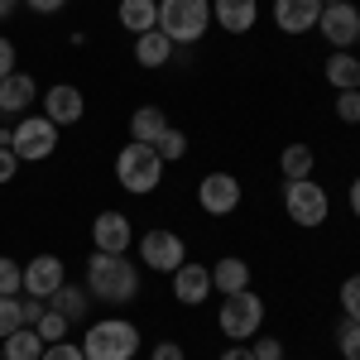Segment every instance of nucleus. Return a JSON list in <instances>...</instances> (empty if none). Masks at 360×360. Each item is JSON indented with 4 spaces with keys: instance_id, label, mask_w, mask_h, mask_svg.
<instances>
[{
    "instance_id": "nucleus-1",
    "label": "nucleus",
    "mask_w": 360,
    "mask_h": 360,
    "mask_svg": "<svg viewBox=\"0 0 360 360\" xmlns=\"http://www.w3.org/2000/svg\"><path fill=\"white\" fill-rule=\"evenodd\" d=\"M86 293L91 303H111V307H125L139 298V269L125 259V255H91L86 259Z\"/></svg>"
},
{
    "instance_id": "nucleus-2",
    "label": "nucleus",
    "mask_w": 360,
    "mask_h": 360,
    "mask_svg": "<svg viewBox=\"0 0 360 360\" xmlns=\"http://www.w3.org/2000/svg\"><path fill=\"white\" fill-rule=\"evenodd\" d=\"M115 178H120V188H125V193L149 197L159 183H164V159L154 154V144L130 139V144L115 154Z\"/></svg>"
},
{
    "instance_id": "nucleus-3",
    "label": "nucleus",
    "mask_w": 360,
    "mask_h": 360,
    "mask_svg": "<svg viewBox=\"0 0 360 360\" xmlns=\"http://www.w3.org/2000/svg\"><path fill=\"white\" fill-rule=\"evenodd\" d=\"M82 356L86 360H135L139 356V327L125 322V317L91 322V332L82 336Z\"/></svg>"
},
{
    "instance_id": "nucleus-4",
    "label": "nucleus",
    "mask_w": 360,
    "mask_h": 360,
    "mask_svg": "<svg viewBox=\"0 0 360 360\" xmlns=\"http://www.w3.org/2000/svg\"><path fill=\"white\" fill-rule=\"evenodd\" d=\"M212 25V0H159V29L173 39V49H193Z\"/></svg>"
},
{
    "instance_id": "nucleus-5",
    "label": "nucleus",
    "mask_w": 360,
    "mask_h": 360,
    "mask_svg": "<svg viewBox=\"0 0 360 360\" xmlns=\"http://www.w3.org/2000/svg\"><path fill=\"white\" fill-rule=\"evenodd\" d=\"M217 327L226 332V341H231V346H240V341H255V336H259V327H264V298H259L255 288L226 293Z\"/></svg>"
},
{
    "instance_id": "nucleus-6",
    "label": "nucleus",
    "mask_w": 360,
    "mask_h": 360,
    "mask_svg": "<svg viewBox=\"0 0 360 360\" xmlns=\"http://www.w3.org/2000/svg\"><path fill=\"white\" fill-rule=\"evenodd\" d=\"M283 212H288V221H293V226L317 231V226L332 217V197H327V188H322V183L298 178V183H283Z\"/></svg>"
},
{
    "instance_id": "nucleus-7",
    "label": "nucleus",
    "mask_w": 360,
    "mask_h": 360,
    "mask_svg": "<svg viewBox=\"0 0 360 360\" xmlns=\"http://www.w3.org/2000/svg\"><path fill=\"white\" fill-rule=\"evenodd\" d=\"M10 149H15L20 164H44V159H53V149H58V125L44 111L20 115V125L10 130Z\"/></svg>"
},
{
    "instance_id": "nucleus-8",
    "label": "nucleus",
    "mask_w": 360,
    "mask_h": 360,
    "mask_svg": "<svg viewBox=\"0 0 360 360\" xmlns=\"http://www.w3.org/2000/svg\"><path fill=\"white\" fill-rule=\"evenodd\" d=\"M317 29H322V39L332 44V49H356L360 44V10L351 0H336V5H322V15H317Z\"/></svg>"
},
{
    "instance_id": "nucleus-9",
    "label": "nucleus",
    "mask_w": 360,
    "mask_h": 360,
    "mask_svg": "<svg viewBox=\"0 0 360 360\" xmlns=\"http://www.w3.org/2000/svg\"><path fill=\"white\" fill-rule=\"evenodd\" d=\"M197 207L207 217H231L240 207V178L236 173H207L197 183Z\"/></svg>"
},
{
    "instance_id": "nucleus-10",
    "label": "nucleus",
    "mask_w": 360,
    "mask_h": 360,
    "mask_svg": "<svg viewBox=\"0 0 360 360\" xmlns=\"http://www.w3.org/2000/svg\"><path fill=\"white\" fill-rule=\"evenodd\" d=\"M139 259H144L154 274H173V269L188 259V250H183V240H178L173 231H144V236H139Z\"/></svg>"
},
{
    "instance_id": "nucleus-11",
    "label": "nucleus",
    "mask_w": 360,
    "mask_h": 360,
    "mask_svg": "<svg viewBox=\"0 0 360 360\" xmlns=\"http://www.w3.org/2000/svg\"><path fill=\"white\" fill-rule=\"evenodd\" d=\"M91 240L101 255H125V250L135 245V226L125 212H101L96 221H91Z\"/></svg>"
},
{
    "instance_id": "nucleus-12",
    "label": "nucleus",
    "mask_w": 360,
    "mask_h": 360,
    "mask_svg": "<svg viewBox=\"0 0 360 360\" xmlns=\"http://www.w3.org/2000/svg\"><path fill=\"white\" fill-rule=\"evenodd\" d=\"M63 283H68V274H63V259L58 255H34L25 264V293L29 298H53Z\"/></svg>"
},
{
    "instance_id": "nucleus-13",
    "label": "nucleus",
    "mask_w": 360,
    "mask_h": 360,
    "mask_svg": "<svg viewBox=\"0 0 360 360\" xmlns=\"http://www.w3.org/2000/svg\"><path fill=\"white\" fill-rule=\"evenodd\" d=\"M173 298L188 303V307L207 303V298H212V269L197 264V259H183V264L173 269Z\"/></svg>"
},
{
    "instance_id": "nucleus-14",
    "label": "nucleus",
    "mask_w": 360,
    "mask_h": 360,
    "mask_svg": "<svg viewBox=\"0 0 360 360\" xmlns=\"http://www.w3.org/2000/svg\"><path fill=\"white\" fill-rule=\"evenodd\" d=\"M82 111H86V101H82V91H77V86L58 82V86H49V91H44V115L53 120L58 130H63V125H77V120H82Z\"/></svg>"
},
{
    "instance_id": "nucleus-15",
    "label": "nucleus",
    "mask_w": 360,
    "mask_h": 360,
    "mask_svg": "<svg viewBox=\"0 0 360 360\" xmlns=\"http://www.w3.org/2000/svg\"><path fill=\"white\" fill-rule=\"evenodd\" d=\"M317 15H322V0H274V25L283 34H307L317 29Z\"/></svg>"
},
{
    "instance_id": "nucleus-16",
    "label": "nucleus",
    "mask_w": 360,
    "mask_h": 360,
    "mask_svg": "<svg viewBox=\"0 0 360 360\" xmlns=\"http://www.w3.org/2000/svg\"><path fill=\"white\" fill-rule=\"evenodd\" d=\"M212 20L226 34H250L259 20V0H212Z\"/></svg>"
},
{
    "instance_id": "nucleus-17",
    "label": "nucleus",
    "mask_w": 360,
    "mask_h": 360,
    "mask_svg": "<svg viewBox=\"0 0 360 360\" xmlns=\"http://www.w3.org/2000/svg\"><path fill=\"white\" fill-rule=\"evenodd\" d=\"M240 288H250V264L240 259V255H226V259H217L212 264V293H240Z\"/></svg>"
},
{
    "instance_id": "nucleus-18",
    "label": "nucleus",
    "mask_w": 360,
    "mask_h": 360,
    "mask_svg": "<svg viewBox=\"0 0 360 360\" xmlns=\"http://www.w3.org/2000/svg\"><path fill=\"white\" fill-rule=\"evenodd\" d=\"M29 106H34V77L10 72V77L0 82V115H25Z\"/></svg>"
},
{
    "instance_id": "nucleus-19",
    "label": "nucleus",
    "mask_w": 360,
    "mask_h": 360,
    "mask_svg": "<svg viewBox=\"0 0 360 360\" xmlns=\"http://www.w3.org/2000/svg\"><path fill=\"white\" fill-rule=\"evenodd\" d=\"M120 29H130V34H149V29H159V0H120Z\"/></svg>"
},
{
    "instance_id": "nucleus-20",
    "label": "nucleus",
    "mask_w": 360,
    "mask_h": 360,
    "mask_svg": "<svg viewBox=\"0 0 360 360\" xmlns=\"http://www.w3.org/2000/svg\"><path fill=\"white\" fill-rule=\"evenodd\" d=\"M327 82L336 86V91H360V58L346 53V49H332V58H327Z\"/></svg>"
},
{
    "instance_id": "nucleus-21",
    "label": "nucleus",
    "mask_w": 360,
    "mask_h": 360,
    "mask_svg": "<svg viewBox=\"0 0 360 360\" xmlns=\"http://www.w3.org/2000/svg\"><path fill=\"white\" fill-rule=\"evenodd\" d=\"M168 58H173V39H168L164 29H149V34L135 39V63L139 68H168Z\"/></svg>"
},
{
    "instance_id": "nucleus-22",
    "label": "nucleus",
    "mask_w": 360,
    "mask_h": 360,
    "mask_svg": "<svg viewBox=\"0 0 360 360\" xmlns=\"http://www.w3.org/2000/svg\"><path fill=\"white\" fill-rule=\"evenodd\" d=\"M49 307H53V312H63L68 322H82L86 307H91V293H86V283H82V288H77V283H63L53 298H49Z\"/></svg>"
},
{
    "instance_id": "nucleus-23",
    "label": "nucleus",
    "mask_w": 360,
    "mask_h": 360,
    "mask_svg": "<svg viewBox=\"0 0 360 360\" xmlns=\"http://www.w3.org/2000/svg\"><path fill=\"white\" fill-rule=\"evenodd\" d=\"M164 130H168L164 106H139V111L130 115V139H139V144H154Z\"/></svg>"
},
{
    "instance_id": "nucleus-24",
    "label": "nucleus",
    "mask_w": 360,
    "mask_h": 360,
    "mask_svg": "<svg viewBox=\"0 0 360 360\" xmlns=\"http://www.w3.org/2000/svg\"><path fill=\"white\" fill-rule=\"evenodd\" d=\"M0 351H5V360H39L44 356V336L34 327H20V332H10L0 341Z\"/></svg>"
},
{
    "instance_id": "nucleus-25",
    "label": "nucleus",
    "mask_w": 360,
    "mask_h": 360,
    "mask_svg": "<svg viewBox=\"0 0 360 360\" xmlns=\"http://www.w3.org/2000/svg\"><path fill=\"white\" fill-rule=\"evenodd\" d=\"M312 164H317V154H312L307 144H288V149L278 154V168H283V183H298V178H312Z\"/></svg>"
},
{
    "instance_id": "nucleus-26",
    "label": "nucleus",
    "mask_w": 360,
    "mask_h": 360,
    "mask_svg": "<svg viewBox=\"0 0 360 360\" xmlns=\"http://www.w3.org/2000/svg\"><path fill=\"white\" fill-rule=\"evenodd\" d=\"M154 154H159V159H164V164H178V159H183V154H188V135H183V130H178V125H168L164 135L154 139Z\"/></svg>"
},
{
    "instance_id": "nucleus-27",
    "label": "nucleus",
    "mask_w": 360,
    "mask_h": 360,
    "mask_svg": "<svg viewBox=\"0 0 360 360\" xmlns=\"http://www.w3.org/2000/svg\"><path fill=\"white\" fill-rule=\"evenodd\" d=\"M68 327H72V322H68L63 312H53V307H49V312L39 317V327H34V332L44 336V346H53V341H68Z\"/></svg>"
},
{
    "instance_id": "nucleus-28",
    "label": "nucleus",
    "mask_w": 360,
    "mask_h": 360,
    "mask_svg": "<svg viewBox=\"0 0 360 360\" xmlns=\"http://www.w3.org/2000/svg\"><path fill=\"white\" fill-rule=\"evenodd\" d=\"M20 293H25V269L0 255V298H20Z\"/></svg>"
},
{
    "instance_id": "nucleus-29",
    "label": "nucleus",
    "mask_w": 360,
    "mask_h": 360,
    "mask_svg": "<svg viewBox=\"0 0 360 360\" xmlns=\"http://www.w3.org/2000/svg\"><path fill=\"white\" fill-rule=\"evenodd\" d=\"M336 346L346 360H360V322H341L336 327Z\"/></svg>"
},
{
    "instance_id": "nucleus-30",
    "label": "nucleus",
    "mask_w": 360,
    "mask_h": 360,
    "mask_svg": "<svg viewBox=\"0 0 360 360\" xmlns=\"http://www.w3.org/2000/svg\"><path fill=\"white\" fill-rule=\"evenodd\" d=\"M25 327V317H20V298H0V341L10 332H20Z\"/></svg>"
},
{
    "instance_id": "nucleus-31",
    "label": "nucleus",
    "mask_w": 360,
    "mask_h": 360,
    "mask_svg": "<svg viewBox=\"0 0 360 360\" xmlns=\"http://www.w3.org/2000/svg\"><path fill=\"white\" fill-rule=\"evenodd\" d=\"M341 307H346V322H360V274L341 283Z\"/></svg>"
},
{
    "instance_id": "nucleus-32",
    "label": "nucleus",
    "mask_w": 360,
    "mask_h": 360,
    "mask_svg": "<svg viewBox=\"0 0 360 360\" xmlns=\"http://www.w3.org/2000/svg\"><path fill=\"white\" fill-rule=\"evenodd\" d=\"M336 120L360 125V91H336Z\"/></svg>"
},
{
    "instance_id": "nucleus-33",
    "label": "nucleus",
    "mask_w": 360,
    "mask_h": 360,
    "mask_svg": "<svg viewBox=\"0 0 360 360\" xmlns=\"http://www.w3.org/2000/svg\"><path fill=\"white\" fill-rule=\"evenodd\" d=\"M255 360H283V341L278 336H255Z\"/></svg>"
},
{
    "instance_id": "nucleus-34",
    "label": "nucleus",
    "mask_w": 360,
    "mask_h": 360,
    "mask_svg": "<svg viewBox=\"0 0 360 360\" xmlns=\"http://www.w3.org/2000/svg\"><path fill=\"white\" fill-rule=\"evenodd\" d=\"M49 312V298H20V317H25V327H39V317Z\"/></svg>"
},
{
    "instance_id": "nucleus-35",
    "label": "nucleus",
    "mask_w": 360,
    "mask_h": 360,
    "mask_svg": "<svg viewBox=\"0 0 360 360\" xmlns=\"http://www.w3.org/2000/svg\"><path fill=\"white\" fill-rule=\"evenodd\" d=\"M39 360H86V356H82V346H72V341H53V346H44Z\"/></svg>"
},
{
    "instance_id": "nucleus-36",
    "label": "nucleus",
    "mask_w": 360,
    "mask_h": 360,
    "mask_svg": "<svg viewBox=\"0 0 360 360\" xmlns=\"http://www.w3.org/2000/svg\"><path fill=\"white\" fill-rule=\"evenodd\" d=\"M10 72H15V44H10V39L0 34V82H5Z\"/></svg>"
},
{
    "instance_id": "nucleus-37",
    "label": "nucleus",
    "mask_w": 360,
    "mask_h": 360,
    "mask_svg": "<svg viewBox=\"0 0 360 360\" xmlns=\"http://www.w3.org/2000/svg\"><path fill=\"white\" fill-rule=\"evenodd\" d=\"M149 360H188V356H183V346H178V341H159V346L149 351Z\"/></svg>"
},
{
    "instance_id": "nucleus-38",
    "label": "nucleus",
    "mask_w": 360,
    "mask_h": 360,
    "mask_svg": "<svg viewBox=\"0 0 360 360\" xmlns=\"http://www.w3.org/2000/svg\"><path fill=\"white\" fill-rule=\"evenodd\" d=\"M15 168H20L15 149H5V144H0V183H10V178H15Z\"/></svg>"
},
{
    "instance_id": "nucleus-39",
    "label": "nucleus",
    "mask_w": 360,
    "mask_h": 360,
    "mask_svg": "<svg viewBox=\"0 0 360 360\" xmlns=\"http://www.w3.org/2000/svg\"><path fill=\"white\" fill-rule=\"evenodd\" d=\"M25 5L34 10V15H58V10H63L68 0H25Z\"/></svg>"
},
{
    "instance_id": "nucleus-40",
    "label": "nucleus",
    "mask_w": 360,
    "mask_h": 360,
    "mask_svg": "<svg viewBox=\"0 0 360 360\" xmlns=\"http://www.w3.org/2000/svg\"><path fill=\"white\" fill-rule=\"evenodd\" d=\"M221 360H255V351H250L245 341H240V346H226V351H221Z\"/></svg>"
},
{
    "instance_id": "nucleus-41",
    "label": "nucleus",
    "mask_w": 360,
    "mask_h": 360,
    "mask_svg": "<svg viewBox=\"0 0 360 360\" xmlns=\"http://www.w3.org/2000/svg\"><path fill=\"white\" fill-rule=\"evenodd\" d=\"M351 212H356V221H360V178L351 183Z\"/></svg>"
},
{
    "instance_id": "nucleus-42",
    "label": "nucleus",
    "mask_w": 360,
    "mask_h": 360,
    "mask_svg": "<svg viewBox=\"0 0 360 360\" xmlns=\"http://www.w3.org/2000/svg\"><path fill=\"white\" fill-rule=\"evenodd\" d=\"M15 5H25V0H0V20H5V15H15Z\"/></svg>"
},
{
    "instance_id": "nucleus-43",
    "label": "nucleus",
    "mask_w": 360,
    "mask_h": 360,
    "mask_svg": "<svg viewBox=\"0 0 360 360\" xmlns=\"http://www.w3.org/2000/svg\"><path fill=\"white\" fill-rule=\"evenodd\" d=\"M322 5H336V0H322Z\"/></svg>"
},
{
    "instance_id": "nucleus-44",
    "label": "nucleus",
    "mask_w": 360,
    "mask_h": 360,
    "mask_svg": "<svg viewBox=\"0 0 360 360\" xmlns=\"http://www.w3.org/2000/svg\"><path fill=\"white\" fill-rule=\"evenodd\" d=\"M0 360H5V351H0Z\"/></svg>"
}]
</instances>
